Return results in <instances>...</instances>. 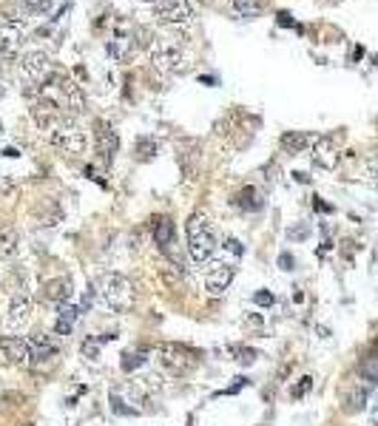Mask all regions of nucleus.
<instances>
[{"instance_id": "obj_9", "label": "nucleus", "mask_w": 378, "mask_h": 426, "mask_svg": "<svg viewBox=\"0 0 378 426\" xmlns=\"http://www.w3.org/2000/svg\"><path fill=\"white\" fill-rule=\"evenodd\" d=\"M117 148H120V136H117V131L106 120H97L94 123V151H97V156L103 159V165L114 162Z\"/></svg>"}, {"instance_id": "obj_19", "label": "nucleus", "mask_w": 378, "mask_h": 426, "mask_svg": "<svg viewBox=\"0 0 378 426\" xmlns=\"http://www.w3.org/2000/svg\"><path fill=\"white\" fill-rule=\"evenodd\" d=\"M134 52H137V40H134V34H128V32H117V34L108 40V54H111L114 60L126 63Z\"/></svg>"}, {"instance_id": "obj_27", "label": "nucleus", "mask_w": 378, "mask_h": 426, "mask_svg": "<svg viewBox=\"0 0 378 426\" xmlns=\"http://www.w3.org/2000/svg\"><path fill=\"white\" fill-rule=\"evenodd\" d=\"M359 372H361V378L364 381H370V384H378V358H364L361 364H359Z\"/></svg>"}, {"instance_id": "obj_24", "label": "nucleus", "mask_w": 378, "mask_h": 426, "mask_svg": "<svg viewBox=\"0 0 378 426\" xmlns=\"http://www.w3.org/2000/svg\"><path fill=\"white\" fill-rule=\"evenodd\" d=\"M230 6H233V12L239 14V17H256V14H262V9H265V0H230Z\"/></svg>"}, {"instance_id": "obj_32", "label": "nucleus", "mask_w": 378, "mask_h": 426, "mask_svg": "<svg viewBox=\"0 0 378 426\" xmlns=\"http://www.w3.org/2000/svg\"><path fill=\"white\" fill-rule=\"evenodd\" d=\"M367 179H370V182L378 187V154L367 159Z\"/></svg>"}, {"instance_id": "obj_31", "label": "nucleus", "mask_w": 378, "mask_h": 426, "mask_svg": "<svg viewBox=\"0 0 378 426\" xmlns=\"http://www.w3.org/2000/svg\"><path fill=\"white\" fill-rule=\"evenodd\" d=\"M310 387H313V378H310V375H304L301 381H299V384L293 387V392H290V395H293V398L299 400V398H304L307 392H310Z\"/></svg>"}, {"instance_id": "obj_38", "label": "nucleus", "mask_w": 378, "mask_h": 426, "mask_svg": "<svg viewBox=\"0 0 378 426\" xmlns=\"http://www.w3.org/2000/svg\"><path fill=\"white\" fill-rule=\"evenodd\" d=\"M0 97H3V85H0Z\"/></svg>"}, {"instance_id": "obj_35", "label": "nucleus", "mask_w": 378, "mask_h": 426, "mask_svg": "<svg viewBox=\"0 0 378 426\" xmlns=\"http://www.w3.org/2000/svg\"><path fill=\"white\" fill-rule=\"evenodd\" d=\"M279 265H281V270H293V267H296V258H293L290 253H281V256H279Z\"/></svg>"}, {"instance_id": "obj_3", "label": "nucleus", "mask_w": 378, "mask_h": 426, "mask_svg": "<svg viewBox=\"0 0 378 426\" xmlns=\"http://www.w3.org/2000/svg\"><path fill=\"white\" fill-rule=\"evenodd\" d=\"M97 296L114 313H128L134 307V287H131V281L123 273H106L100 278Z\"/></svg>"}, {"instance_id": "obj_5", "label": "nucleus", "mask_w": 378, "mask_h": 426, "mask_svg": "<svg viewBox=\"0 0 378 426\" xmlns=\"http://www.w3.org/2000/svg\"><path fill=\"white\" fill-rule=\"evenodd\" d=\"M182 37H157L151 43V63L162 74H177L185 71V52H182Z\"/></svg>"}, {"instance_id": "obj_14", "label": "nucleus", "mask_w": 378, "mask_h": 426, "mask_svg": "<svg viewBox=\"0 0 378 426\" xmlns=\"http://www.w3.org/2000/svg\"><path fill=\"white\" fill-rule=\"evenodd\" d=\"M310 148H313V162L319 165V168H324V171H336L339 168L341 154L336 148L333 136H316V142H313Z\"/></svg>"}, {"instance_id": "obj_7", "label": "nucleus", "mask_w": 378, "mask_h": 426, "mask_svg": "<svg viewBox=\"0 0 378 426\" xmlns=\"http://www.w3.org/2000/svg\"><path fill=\"white\" fill-rule=\"evenodd\" d=\"M233 276H236V265L233 262H228V258H210V262L205 265V276H202L208 296L219 298L228 290V284L233 281Z\"/></svg>"}, {"instance_id": "obj_16", "label": "nucleus", "mask_w": 378, "mask_h": 426, "mask_svg": "<svg viewBox=\"0 0 378 426\" xmlns=\"http://www.w3.org/2000/svg\"><path fill=\"white\" fill-rule=\"evenodd\" d=\"M72 293H74V290H72V281L63 278V276L49 278V281L43 284V298H46V301H54L57 307L72 301Z\"/></svg>"}, {"instance_id": "obj_39", "label": "nucleus", "mask_w": 378, "mask_h": 426, "mask_svg": "<svg viewBox=\"0 0 378 426\" xmlns=\"http://www.w3.org/2000/svg\"><path fill=\"white\" fill-rule=\"evenodd\" d=\"M202 3H214V0H202Z\"/></svg>"}, {"instance_id": "obj_30", "label": "nucleus", "mask_w": 378, "mask_h": 426, "mask_svg": "<svg viewBox=\"0 0 378 426\" xmlns=\"http://www.w3.org/2000/svg\"><path fill=\"white\" fill-rule=\"evenodd\" d=\"M143 361H146L143 352H126V355H123V369L131 372V369H137V367H143Z\"/></svg>"}, {"instance_id": "obj_1", "label": "nucleus", "mask_w": 378, "mask_h": 426, "mask_svg": "<svg viewBox=\"0 0 378 426\" xmlns=\"http://www.w3.org/2000/svg\"><path fill=\"white\" fill-rule=\"evenodd\" d=\"M40 94H43V97H49L60 108V114L66 116V120H77V116L86 114V94H83V88L72 77H66V74L52 71V77L40 85Z\"/></svg>"}, {"instance_id": "obj_36", "label": "nucleus", "mask_w": 378, "mask_h": 426, "mask_svg": "<svg viewBox=\"0 0 378 426\" xmlns=\"http://www.w3.org/2000/svg\"><path fill=\"white\" fill-rule=\"evenodd\" d=\"M370 415H372V420L378 423V392L370 398Z\"/></svg>"}, {"instance_id": "obj_4", "label": "nucleus", "mask_w": 378, "mask_h": 426, "mask_svg": "<svg viewBox=\"0 0 378 426\" xmlns=\"http://www.w3.org/2000/svg\"><path fill=\"white\" fill-rule=\"evenodd\" d=\"M157 358L159 364L168 369L171 375H191L197 367H199V358L202 355L194 349V347H188V344H177V341H162L157 347Z\"/></svg>"}, {"instance_id": "obj_11", "label": "nucleus", "mask_w": 378, "mask_h": 426, "mask_svg": "<svg viewBox=\"0 0 378 426\" xmlns=\"http://www.w3.org/2000/svg\"><path fill=\"white\" fill-rule=\"evenodd\" d=\"M154 17L165 26H188L191 23V9H188L185 0H159L154 6Z\"/></svg>"}, {"instance_id": "obj_29", "label": "nucleus", "mask_w": 378, "mask_h": 426, "mask_svg": "<svg viewBox=\"0 0 378 426\" xmlns=\"http://www.w3.org/2000/svg\"><path fill=\"white\" fill-rule=\"evenodd\" d=\"M17 3L26 9L29 14H43V12L52 9V0H17Z\"/></svg>"}, {"instance_id": "obj_8", "label": "nucleus", "mask_w": 378, "mask_h": 426, "mask_svg": "<svg viewBox=\"0 0 378 426\" xmlns=\"http://www.w3.org/2000/svg\"><path fill=\"white\" fill-rule=\"evenodd\" d=\"M23 40H26L23 20H17V17H3V20H0V57H3L6 63L20 52Z\"/></svg>"}, {"instance_id": "obj_26", "label": "nucleus", "mask_w": 378, "mask_h": 426, "mask_svg": "<svg viewBox=\"0 0 378 426\" xmlns=\"http://www.w3.org/2000/svg\"><path fill=\"white\" fill-rule=\"evenodd\" d=\"M228 352H230V355H233V358L239 361V364H253V361L259 358V352H256V349L242 347V344H230V347H228Z\"/></svg>"}, {"instance_id": "obj_18", "label": "nucleus", "mask_w": 378, "mask_h": 426, "mask_svg": "<svg viewBox=\"0 0 378 426\" xmlns=\"http://www.w3.org/2000/svg\"><path fill=\"white\" fill-rule=\"evenodd\" d=\"M26 341H29L32 364H40V361H52V358H57V344H54L49 336H32V338H26Z\"/></svg>"}, {"instance_id": "obj_25", "label": "nucleus", "mask_w": 378, "mask_h": 426, "mask_svg": "<svg viewBox=\"0 0 378 426\" xmlns=\"http://www.w3.org/2000/svg\"><path fill=\"white\" fill-rule=\"evenodd\" d=\"M236 205L245 207V210H259L265 202H262V194H259L253 185H248V187H242V191H239V196H236Z\"/></svg>"}, {"instance_id": "obj_28", "label": "nucleus", "mask_w": 378, "mask_h": 426, "mask_svg": "<svg viewBox=\"0 0 378 426\" xmlns=\"http://www.w3.org/2000/svg\"><path fill=\"white\" fill-rule=\"evenodd\" d=\"M154 154H157V142L148 139V136H139V139H137V156L143 159V162H148Z\"/></svg>"}, {"instance_id": "obj_2", "label": "nucleus", "mask_w": 378, "mask_h": 426, "mask_svg": "<svg viewBox=\"0 0 378 426\" xmlns=\"http://www.w3.org/2000/svg\"><path fill=\"white\" fill-rule=\"evenodd\" d=\"M185 236H188V253H191V258L197 265H208L217 250V236H214V227H210V219L205 210L191 213V219L185 222Z\"/></svg>"}, {"instance_id": "obj_22", "label": "nucleus", "mask_w": 378, "mask_h": 426, "mask_svg": "<svg viewBox=\"0 0 378 426\" xmlns=\"http://www.w3.org/2000/svg\"><path fill=\"white\" fill-rule=\"evenodd\" d=\"M57 313H60L57 324H54L57 336H68V333H72V327H74V321H77V316H80V310H77V307H72V304H60Z\"/></svg>"}, {"instance_id": "obj_15", "label": "nucleus", "mask_w": 378, "mask_h": 426, "mask_svg": "<svg viewBox=\"0 0 378 426\" xmlns=\"http://www.w3.org/2000/svg\"><path fill=\"white\" fill-rule=\"evenodd\" d=\"M151 236H154V242H157V247L165 253L168 247H174L177 245V227H174V222L168 219V216H154L151 219Z\"/></svg>"}, {"instance_id": "obj_23", "label": "nucleus", "mask_w": 378, "mask_h": 426, "mask_svg": "<svg viewBox=\"0 0 378 426\" xmlns=\"http://www.w3.org/2000/svg\"><path fill=\"white\" fill-rule=\"evenodd\" d=\"M367 404H370V392H367L364 387H352V389L344 395V409H347V412H361Z\"/></svg>"}, {"instance_id": "obj_10", "label": "nucleus", "mask_w": 378, "mask_h": 426, "mask_svg": "<svg viewBox=\"0 0 378 426\" xmlns=\"http://www.w3.org/2000/svg\"><path fill=\"white\" fill-rule=\"evenodd\" d=\"M20 71L29 83H46L52 77V57L46 52H29L20 57Z\"/></svg>"}, {"instance_id": "obj_6", "label": "nucleus", "mask_w": 378, "mask_h": 426, "mask_svg": "<svg viewBox=\"0 0 378 426\" xmlns=\"http://www.w3.org/2000/svg\"><path fill=\"white\" fill-rule=\"evenodd\" d=\"M49 142L52 148H57L66 156H77L86 151V134L72 123V120H63L49 131Z\"/></svg>"}, {"instance_id": "obj_33", "label": "nucleus", "mask_w": 378, "mask_h": 426, "mask_svg": "<svg viewBox=\"0 0 378 426\" xmlns=\"http://www.w3.org/2000/svg\"><path fill=\"white\" fill-rule=\"evenodd\" d=\"M83 355H86V358H97V355H100V341H83Z\"/></svg>"}, {"instance_id": "obj_17", "label": "nucleus", "mask_w": 378, "mask_h": 426, "mask_svg": "<svg viewBox=\"0 0 378 426\" xmlns=\"http://www.w3.org/2000/svg\"><path fill=\"white\" fill-rule=\"evenodd\" d=\"M29 316H32V298H29L26 290H17L12 296V304H9V324L17 329L29 321Z\"/></svg>"}, {"instance_id": "obj_13", "label": "nucleus", "mask_w": 378, "mask_h": 426, "mask_svg": "<svg viewBox=\"0 0 378 426\" xmlns=\"http://www.w3.org/2000/svg\"><path fill=\"white\" fill-rule=\"evenodd\" d=\"M0 361L3 364H32L29 341L20 336H0Z\"/></svg>"}, {"instance_id": "obj_34", "label": "nucleus", "mask_w": 378, "mask_h": 426, "mask_svg": "<svg viewBox=\"0 0 378 426\" xmlns=\"http://www.w3.org/2000/svg\"><path fill=\"white\" fill-rule=\"evenodd\" d=\"M253 301H256L259 307H270V304H273L276 298H273V293H268V290H262V293H256V296H253Z\"/></svg>"}, {"instance_id": "obj_12", "label": "nucleus", "mask_w": 378, "mask_h": 426, "mask_svg": "<svg viewBox=\"0 0 378 426\" xmlns=\"http://www.w3.org/2000/svg\"><path fill=\"white\" fill-rule=\"evenodd\" d=\"M29 114H32V120H34V125H37L40 131H52L57 123H63V120H66V116L60 114V108H57L49 97H43V94L32 100Z\"/></svg>"}, {"instance_id": "obj_20", "label": "nucleus", "mask_w": 378, "mask_h": 426, "mask_svg": "<svg viewBox=\"0 0 378 426\" xmlns=\"http://www.w3.org/2000/svg\"><path fill=\"white\" fill-rule=\"evenodd\" d=\"M20 247V233L14 225H0V258H12Z\"/></svg>"}, {"instance_id": "obj_21", "label": "nucleus", "mask_w": 378, "mask_h": 426, "mask_svg": "<svg viewBox=\"0 0 378 426\" xmlns=\"http://www.w3.org/2000/svg\"><path fill=\"white\" fill-rule=\"evenodd\" d=\"M316 136L310 134H301V131H285L281 134V148H285L288 154H301L307 145H313Z\"/></svg>"}, {"instance_id": "obj_37", "label": "nucleus", "mask_w": 378, "mask_h": 426, "mask_svg": "<svg viewBox=\"0 0 378 426\" xmlns=\"http://www.w3.org/2000/svg\"><path fill=\"white\" fill-rule=\"evenodd\" d=\"M313 207H316V210H321V213H330V210H333V207H330V205H324V202H321L319 196L313 199Z\"/></svg>"}]
</instances>
